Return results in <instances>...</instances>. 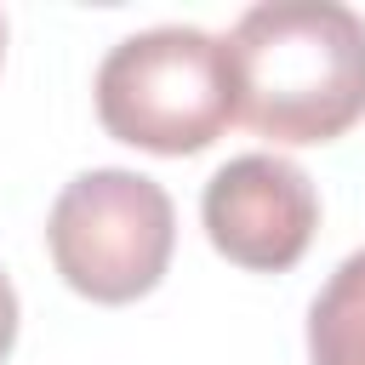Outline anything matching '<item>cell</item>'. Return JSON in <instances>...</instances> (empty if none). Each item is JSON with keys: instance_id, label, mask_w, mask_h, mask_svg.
Instances as JSON below:
<instances>
[{"instance_id": "6da1fadb", "label": "cell", "mask_w": 365, "mask_h": 365, "mask_svg": "<svg viewBox=\"0 0 365 365\" xmlns=\"http://www.w3.org/2000/svg\"><path fill=\"white\" fill-rule=\"evenodd\" d=\"M228 46L234 114L268 143H331L365 114V17L336 0H262Z\"/></svg>"}, {"instance_id": "7a4b0ae2", "label": "cell", "mask_w": 365, "mask_h": 365, "mask_svg": "<svg viewBox=\"0 0 365 365\" xmlns=\"http://www.w3.org/2000/svg\"><path fill=\"white\" fill-rule=\"evenodd\" d=\"M97 120L148 154H200L234 120L228 46L194 23L125 34L97 68Z\"/></svg>"}, {"instance_id": "3957f363", "label": "cell", "mask_w": 365, "mask_h": 365, "mask_svg": "<svg viewBox=\"0 0 365 365\" xmlns=\"http://www.w3.org/2000/svg\"><path fill=\"white\" fill-rule=\"evenodd\" d=\"M46 245L57 274L91 297V302H137L160 285L171 245H177V211L171 194L125 165H97L63 182L46 217Z\"/></svg>"}, {"instance_id": "277c9868", "label": "cell", "mask_w": 365, "mask_h": 365, "mask_svg": "<svg viewBox=\"0 0 365 365\" xmlns=\"http://www.w3.org/2000/svg\"><path fill=\"white\" fill-rule=\"evenodd\" d=\"M200 217L211 245L251 268V274H285L302 262L314 228H319V194L314 177L285 160V154H240L228 160L205 194H200Z\"/></svg>"}, {"instance_id": "5b68a950", "label": "cell", "mask_w": 365, "mask_h": 365, "mask_svg": "<svg viewBox=\"0 0 365 365\" xmlns=\"http://www.w3.org/2000/svg\"><path fill=\"white\" fill-rule=\"evenodd\" d=\"M314 365H365V251L342 257L308 308Z\"/></svg>"}, {"instance_id": "8992f818", "label": "cell", "mask_w": 365, "mask_h": 365, "mask_svg": "<svg viewBox=\"0 0 365 365\" xmlns=\"http://www.w3.org/2000/svg\"><path fill=\"white\" fill-rule=\"evenodd\" d=\"M11 342H17V291H11V279L0 274V359L11 354Z\"/></svg>"}, {"instance_id": "52a82bcc", "label": "cell", "mask_w": 365, "mask_h": 365, "mask_svg": "<svg viewBox=\"0 0 365 365\" xmlns=\"http://www.w3.org/2000/svg\"><path fill=\"white\" fill-rule=\"evenodd\" d=\"M0 57H6V17H0Z\"/></svg>"}]
</instances>
